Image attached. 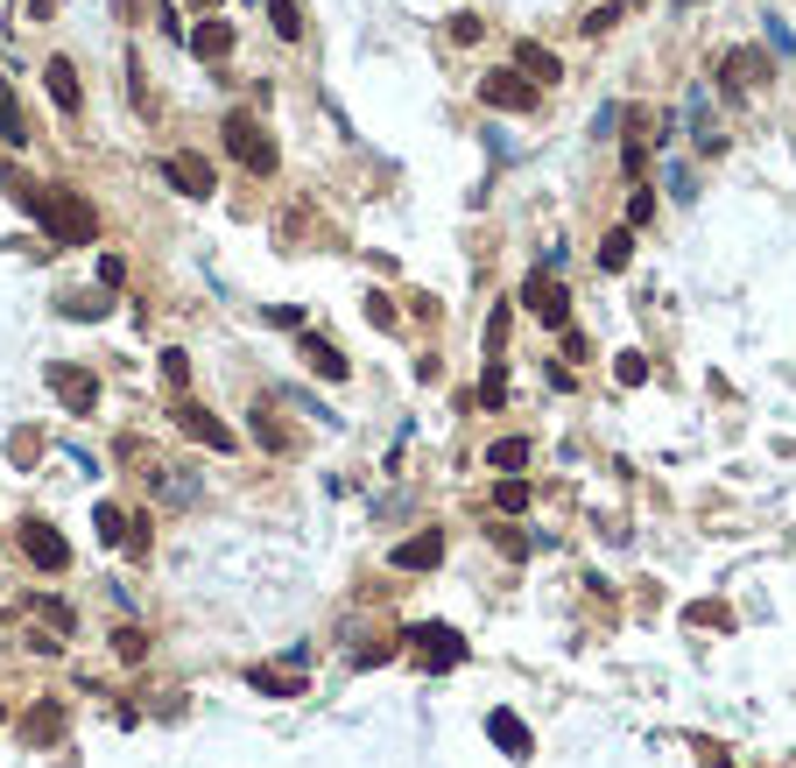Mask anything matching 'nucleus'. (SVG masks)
Instances as JSON below:
<instances>
[{
	"label": "nucleus",
	"mask_w": 796,
	"mask_h": 768,
	"mask_svg": "<svg viewBox=\"0 0 796 768\" xmlns=\"http://www.w3.org/2000/svg\"><path fill=\"white\" fill-rule=\"evenodd\" d=\"M14 198H22V212L42 219V233H50V240H71V247H93V240H99V212L78 198V191H57V184H36V176H14Z\"/></svg>",
	"instance_id": "obj_1"
},
{
	"label": "nucleus",
	"mask_w": 796,
	"mask_h": 768,
	"mask_svg": "<svg viewBox=\"0 0 796 768\" xmlns=\"http://www.w3.org/2000/svg\"><path fill=\"white\" fill-rule=\"evenodd\" d=\"M226 148H233L240 170H254V176H275L282 170V148L268 142V127L254 113H226Z\"/></svg>",
	"instance_id": "obj_2"
},
{
	"label": "nucleus",
	"mask_w": 796,
	"mask_h": 768,
	"mask_svg": "<svg viewBox=\"0 0 796 768\" xmlns=\"http://www.w3.org/2000/svg\"><path fill=\"white\" fill-rule=\"evenodd\" d=\"M402 642L416 649V662H424L430 676H444V670H458V662H465V642H458V627H444V621H430V627H409Z\"/></svg>",
	"instance_id": "obj_3"
},
{
	"label": "nucleus",
	"mask_w": 796,
	"mask_h": 768,
	"mask_svg": "<svg viewBox=\"0 0 796 768\" xmlns=\"http://www.w3.org/2000/svg\"><path fill=\"white\" fill-rule=\"evenodd\" d=\"M522 304H529V310H536V318H543V325H558V331L571 325V290L558 282V268H550V261L536 268L529 282H522Z\"/></svg>",
	"instance_id": "obj_4"
},
{
	"label": "nucleus",
	"mask_w": 796,
	"mask_h": 768,
	"mask_svg": "<svg viewBox=\"0 0 796 768\" xmlns=\"http://www.w3.org/2000/svg\"><path fill=\"white\" fill-rule=\"evenodd\" d=\"M536 93H543V85L515 78V64H507V71H487V78H479V99H487L493 113H529V107H536Z\"/></svg>",
	"instance_id": "obj_5"
},
{
	"label": "nucleus",
	"mask_w": 796,
	"mask_h": 768,
	"mask_svg": "<svg viewBox=\"0 0 796 768\" xmlns=\"http://www.w3.org/2000/svg\"><path fill=\"white\" fill-rule=\"evenodd\" d=\"M14 536H22V557H28V564H36V571H64V564H71V544H64V536L50 529V522H36V515H28V522H22V529H14Z\"/></svg>",
	"instance_id": "obj_6"
},
{
	"label": "nucleus",
	"mask_w": 796,
	"mask_h": 768,
	"mask_svg": "<svg viewBox=\"0 0 796 768\" xmlns=\"http://www.w3.org/2000/svg\"><path fill=\"white\" fill-rule=\"evenodd\" d=\"M99 544H107V550H120V557H142L148 550V522L142 515H120V508H99Z\"/></svg>",
	"instance_id": "obj_7"
},
{
	"label": "nucleus",
	"mask_w": 796,
	"mask_h": 768,
	"mask_svg": "<svg viewBox=\"0 0 796 768\" xmlns=\"http://www.w3.org/2000/svg\"><path fill=\"white\" fill-rule=\"evenodd\" d=\"M162 176H170L184 198H212V191H219V170H212L205 156H191V148H176V156L162 162Z\"/></svg>",
	"instance_id": "obj_8"
},
{
	"label": "nucleus",
	"mask_w": 796,
	"mask_h": 768,
	"mask_svg": "<svg viewBox=\"0 0 796 768\" xmlns=\"http://www.w3.org/2000/svg\"><path fill=\"white\" fill-rule=\"evenodd\" d=\"M50 388L71 402V416H93L99 410V381L85 367H71V359H57V367H50Z\"/></svg>",
	"instance_id": "obj_9"
},
{
	"label": "nucleus",
	"mask_w": 796,
	"mask_h": 768,
	"mask_svg": "<svg viewBox=\"0 0 796 768\" xmlns=\"http://www.w3.org/2000/svg\"><path fill=\"white\" fill-rule=\"evenodd\" d=\"M176 430H184V438H198L205 451H233V430L219 424L212 410H198V402H176Z\"/></svg>",
	"instance_id": "obj_10"
},
{
	"label": "nucleus",
	"mask_w": 796,
	"mask_h": 768,
	"mask_svg": "<svg viewBox=\"0 0 796 768\" xmlns=\"http://www.w3.org/2000/svg\"><path fill=\"white\" fill-rule=\"evenodd\" d=\"M191 57H198V64H226V57H233V22H219V14H205V22L198 28H191Z\"/></svg>",
	"instance_id": "obj_11"
},
{
	"label": "nucleus",
	"mask_w": 796,
	"mask_h": 768,
	"mask_svg": "<svg viewBox=\"0 0 796 768\" xmlns=\"http://www.w3.org/2000/svg\"><path fill=\"white\" fill-rule=\"evenodd\" d=\"M515 71H522V78H529V85H550V78H564L558 50H543V42H536V36H522V42H515Z\"/></svg>",
	"instance_id": "obj_12"
},
{
	"label": "nucleus",
	"mask_w": 796,
	"mask_h": 768,
	"mask_svg": "<svg viewBox=\"0 0 796 768\" xmlns=\"http://www.w3.org/2000/svg\"><path fill=\"white\" fill-rule=\"evenodd\" d=\"M444 564V536L438 529H424V536H409V544H395V571H438Z\"/></svg>",
	"instance_id": "obj_13"
},
{
	"label": "nucleus",
	"mask_w": 796,
	"mask_h": 768,
	"mask_svg": "<svg viewBox=\"0 0 796 768\" xmlns=\"http://www.w3.org/2000/svg\"><path fill=\"white\" fill-rule=\"evenodd\" d=\"M487 741L501 747V755H515V761H529V747H536V741H529V727H522L515 712H487Z\"/></svg>",
	"instance_id": "obj_14"
},
{
	"label": "nucleus",
	"mask_w": 796,
	"mask_h": 768,
	"mask_svg": "<svg viewBox=\"0 0 796 768\" xmlns=\"http://www.w3.org/2000/svg\"><path fill=\"white\" fill-rule=\"evenodd\" d=\"M42 85H50V99H57V107H64V113H78V71H71V57H50V64H42Z\"/></svg>",
	"instance_id": "obj_15"
},
{
	"label": "nucleus",
	"mask_w": 796,
	"mask_h": 768,
	"mask_svg": "<svg viewBox=\"0 0 796 768\" xmlns=\"http://www.w3.org/2000/svg\"><path fill=\"white\" fill-rule=\"evenodd\" d=\"M57 733H64V705H57V698H42L36 712L22 719V741H28V747H50Z\"/></svg>",
	"instance_id": "obj_16"
},
{
	"label": "nucleus",
	"mask_w": 796,
	"mask_h": 768,
	"mask_svg": "<svg viewBox=\"0 0 796 768\" xmlns=\"http://www.w3.org/2000/svg\"><path fill=\"white\" fill-rule=\"evenodd\" d=\"M761 78H769L761 50H733V57H726V93H740V85H761Z\"/></svg>",
	"instance_id": "obj_17"
},
{
	"label": "nucleus",
	"mask_w": 796,
	"mask_h": 768,
	"mask_svg": "<svg viewBox=\"0 0 796 768\" xmlns=\"http://www.w3.org/2000/svg\"><path fill=\"white\" fill-rule=\"evenodd\" d=\"M304 359H310V374H324V381H345V359H339V345H332V339H318V331L304 339Z\"/></svg>",
	"instance_id": "obj_18"
},
{
	"label": "nucleus",
	"mask_w": 796,
	"mask_h": 768,
	"mask_svg": "<svg viewBox=\"0 0 796 768\" xmlns=\"http://www.w3.org/2000/svg\"><path fill=\"white\" fill-rule=\"evenodd\" d=\"M627 261H635V233H627V225H613V233L599 240V268H607V276H621Z\"/></svg>",
	"instance_id": "obj_19"
},
{
	"label": "nucleus",
	"mask_w": 796,
	"mask_h": 768,
	"mask_svg": "<svg viewBox=\"0 0 796 768\" xmlns=\"http://www.w3.org/2000/svg\"><path fill=\"white\" fill-rule=\"evenodd\" d=\"M0 142H8V148H22V142H28V120H22V99H14L8 85H0Z\"/></svg>",
	"instance_id": "obj_20"
},
{
	"label": "nucleus",
	"mask_w": 796,
	"mask_h": 768,
	"mask_svg": "<svg viewBox=\"0 0 796 768\" xmlns=\"http://www.w3.org/2000/svg\"><path fill=\"white\" fill-rule=\"evenodd\" d=\"M254 691H268V698H296L304 691V676H282V670H247Z\"/></svg>",
	"instance_id": "obj_21"
},
{
	"label": "nucleus",
	"mask_w": 796,
	"mask_h": 768,
	"mask_svg": "<svg viewBox=\"0 0 796 768\" xmlns=\"http://www.w3.org/2000/svg\"><path fill=\"white\" fill-rule=\"evenodd\" d=\"M487 465H501V473H522V465H529V444H522V438L487 444Z\"/></svg>",
	"instance_id": "obj_22"
},
{
	"label": "nucleus",
	"mask_w": 796,
	"mask_h": 768,
	"mask_svg": "<svg viewBox=\"0 0 796 768\" xmlns=\"http://www.w3.org/2000/svg\"><path fill=\"white\" fill-rule=\"evenodd\" d=\"M268 22H275V36H282V42L304 36V14H296V0H268Z\"/></svg>",
	"instance_id": "obj_23"
},
{
	"label": "nucleus",
	"mask_w": 796,
	"mask_h": 768,
	"mask_svg": "<svg viewBox=\"0 0 796 768\" xmlns=\"http://www.w3.org/2000/svg\"><path fill=\"white\" fill-rule=\"evenodd\" d=\"M493 508H501V515H522V508H529V479H515V473H507L501 487H493Z\"/></svg>",
	"instance_id": "obj_24"
},
{
	"label": "nucleus",
	"mask_w": 796,
	"mask_h": 768,
	"mask_svg": "<svg viewBox=\"0 0 796 768\" xmlns=\"http://www.w3.org/2000/svg\"><path fill=\"white\" fill-rule=\"evenodd\" d=\"M613 381L641 388V381H649V353H613Z\"/></svg>",
	"instance_id": "obj_25"
},
{
	"label": "nucleus",
	"mask_w": 796,
	"mask_h": 768,
	"mask_svg": "<svg viewBox=\"0 0 796 768\" xmlns=\"http://www.w3.org/2000/svg\"><path fill=\"white\" fill-rule=\"evenodd\" d=\"M479 402H487V410H501V402H507V367H501V359H487V374H479Z\"/></svg>",
	"instance_id": "obj_26"
},
{
	"label": "nucleus",
	"mask_w": 796,
	"mask_h": 768,
	"mask_svg": "<svg viewBox=\"0 0 796 768\" xmlns=\"http://www.w3.org/2000/svg\"><path fill=\"white\" fill-rule=\"evenodd\" d=\"M36 613H42V627H50V635H71V627H78V613H71L64 599H36Z\"/></svg>",
	"instance_id": "obj_27"
},
{
	"label": "nucleus",
	"mask_w": 796,
	"mask_h": 768,
	"mask_svg": "<svg viewBox=\"0 0 796 768\" xmlns=\"http://www.w3.org/2000/svg\"><path fill=\"white\" fill-rule=\"evenodd\" d=\"M113 656L120 662H142L148 656V635H142V627H113Z\"/></svg>",
	"instance_id": "obj_28"
},
{
	"label": "nucleus",
	"mask_w": 796,
	"mask_h": 768,
	"mask_svg": "<svg viewBox=\"0 0 796 768\" xmlns=\"http://www.w3.org/2000/svg\"><path fill=\"white\" fill-rule=\"evenodd\" d=\"M254 438H261L268 451H290V438H282V424H275L268 410H254Z\"/></svg>",
	"instance_id": "obj_29"
},
{
	"label": "nucleus",
	"mask_w": 796,
	"mask_h": 768,
	"mask_svg": "<svg viewBox=\"0 0 796 768\" xmlns=\"http://www.w3.org/2000/svg\"><path fill=\"white\" fill-rule=\"evenodd\" d=\"M162 501H198V479H191L184 465H176V473L162 479Z\"/></svg>",
	"instance_id": "obj_30"
},
{
	"label": "nucleus",
	"mask_w": 796,
	"mask_h": 768,
	"mask_svg": "<svg viewBox=\"0 0 796 768\" xmlns=\"http://www.w3.org/2000/svg\"><path fill=\"white\" fill-rule=\"evenodd\" d=\"M162 381L184 388V381H191V359H184V353H162Z\"/></svg>",
	"instance_id": "obj_31"
},
{
	"label": "nucleus",
	"mask_w": 796,
	"mask_h": 768,
	"mask_svg": "<svg viewBox=\"0 0 796 768\" xmlns=\"http://www.w3.org/2000/svg\"><path fill=\"white\" fill-rule=\"evenodd\" d=\"M99 282L120 290V282H127V261H120V254H99Z\"/></svg>",
	"instance_id": "obj_32"
},
{
	"label": "nucleus",
	"mask_w": 796,
	"mask_h": 768,
	"mask_svg": "<svg viewBox=\"0 0 796 768\" xmlns=\"http://www.w3.org/2000/svg\"><path fill=\"white\" fill-rule=\"evenodd\" d=\"M613 22H621V8H592V14H585V36H607Z\"/></svg>",
	"instance_id": "obj_33"
},
{
	"label": "nucleus",
	"mask_w": 796,
	"mask_h": 768,
	"mask_svg": "<svg viewBox=\"0 0 796 768\" xmlns=\"http://www.w3.org/2000/svg\"><path fill=\"white\" fill-rule=\"evenodd\" d=\"M690 621H698V627H726L733 613H726V607H712V599H705V607H690Z\"/></svg>",
	"instance_id": "obj_34"
},
{
	"label": "nucleus",
	"mask_w": 796,
	"mask_h": 768,
	"mask_svg": "<svg viewBox=\"0 0 796 768\" xmlns=\"http://www.w3.org/2000/svg\"><path fill=\"white\" fill-rule=\"evenodd\" d=\"M649 212H656V198H649V191H635V198H627V225H641Z\"/></svg>",
	"instance_id": "obj_35"
},
{
	"label": "nucleus",
	"mask_w": 796,
	"mask_h": 768,
	"mask_svg": "<svg viewBox=\"0 0 796 768\" xmlns=\"http://www.w3.org/2000/svg\"><path fill=\"white\" fill-rule=\"evenodd\" d=\"M493 544H501L507 557H522V550H529V536H522V529H493Z\"/></svg>",
	"instance_id": "obj_36"
},
{
	"label": "nucleus",
	"mask_w": 796,
	"mask_h": 768,
	"mask_svg": "<svg viewBox=\"0 0 796 768\" xmlns=\"http://www.w3.org/2000/svg\"><path fill=\"white\" fill-rule=\"evenodd\" d=\"M705 768H733V761H726V755H705Z\"/></svg>",
	"instance_id": "obj_37"
},
{
	"label": "nucleus",
	"mask_w": 796,
	"mask_h": 768,
	"mask_svg": "<svg viewBox=\"0 0 796 768\" xmlns=\"http://www.w3.org/2000/svg\"><path fill=\"white\" fill-rule=\"evenodd\" d=\"M191 8H205V14H212V8H219V0H191Z\"/></svg>",
	"instance_id": "obj_38"
},
{
	"label": "nucleus",
	"mask_w": 796,
	"mask_h": 768,
	"mask_svg": "<svg viewBox=\"0 0 796 768\" xmlns=\"http://www.w3.org/2000/svg\"><path fill=\"white\" fill-rule=\"evenodd\" d=\"M0 719H8V705H0Z\"/></svg>",
	"instance_id": "obj_39"
}]
</instances>
